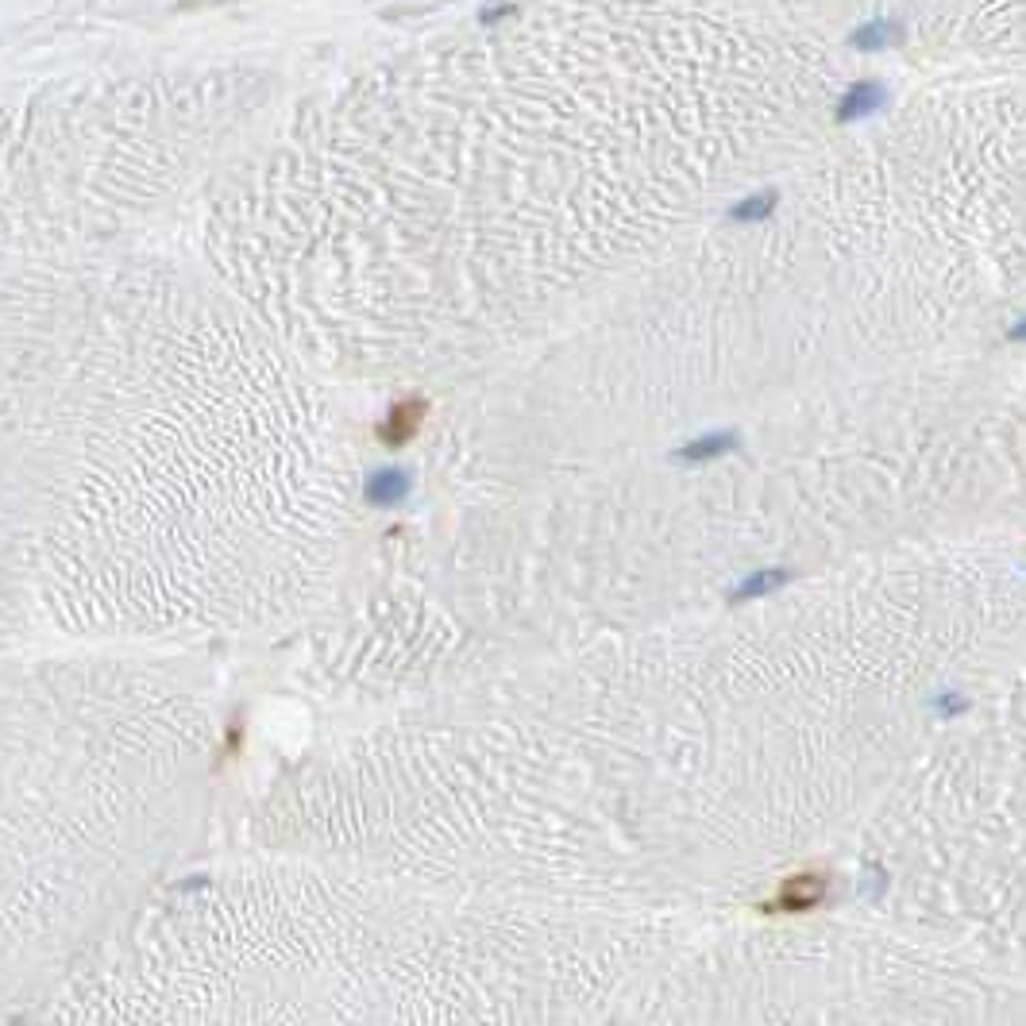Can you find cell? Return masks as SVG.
<instances>
[{"label": "cell", "mask_w": 1026, "mask_h": 1026, "mask_svg": "<svg viewBox=\"0 0 1026 1026\" xmlns=\"http://www.w3.org/2000/svg\"><path fill=\"white\" fill-rule=\"evenodd\" d=\"M772 209H776V193H756L749 201L733 205V220H764Z\"/></svg>", "instance_id": "cell-5"}, {"label": "cell", "mask_w": 1026, "mask_h": 1026, "mask_svg": "<svg viewBox=\"0 0 1026 1026\" xmlns=\"http://www.w3.org/2000/svg\"><path fill=\"white\" fill-rule=\"evenodd\" d=\"M888 101V89L880 81H857L849 85V93H841V105H837V120L841 124H857V120H868L872 112H880Z\"/></svg>", "instance_id": "cell-2"}, {"label": "cell", "mask_w": 1026, "mask_h": 1026, "mask_svg": "<svg viewBox=\"0 0 1026 1026\" xmlns=\"http://www.w3.org/2000/svg\"><path fill=\"white\" fill-rule=\"evenodd\" d=\"M726 440H729V436H722V440H714V436H710V440H699L702 448H687V452H683V456H687V459L714 456V452H722V448H726Z\"/></svg>", "instance_id": "cell-6"}, {"label": "cell", "mask_w": 1026, "mask_h": 1026, "mask_svg": "<svg viewBox=\"0 0 1026 1026\" xmlns=\"http://www.w3.org/2000/svg\"><path fill=\"white\" fill-rule=\"evenodd\" d=\"M826 899V876L822 872H799L776 891V907L780 911H807Z\"/></svg>", "instance_id": "cell-3"}, {"label": "cell", "mask_w": 1026, "mask_h": 1026, "mask_svg": "<svg viewBox=\"0 0 1026 1026\" xmlns=\"http://www.w3.org/2000/svg\"><path fill=\"white\" fill-rule=\"evenodd\" d=\"M899 39V27L895 24H888V20H876V24H864V27H857L853 35H849V43L857 47V51H884V47H891Z\"/></svg>", "instance_id": "cell-4"}, {"label": "cell", "mask_w": 1026, "mask_h": 1026, "mask_svg": "<svg viewBox=\"0 0 1026 1026\" xmlns=\"http://www.w3.org/2000/svg\"><path fill=\"white\" fill-rule=\"evenodd\" d=\"M324 475L274 340H0V633L278 602Z\"/></svg>", "instance_id": "cell-1"}, {"label": "cell", "mask_w": 1026, "mask_h": 1026, "mask_svg": "<svg viewBox=\"0 0 1026 1026\" xmlns=\"http://www.w3.org/2000/svg\"><path fill=\"white\" fill-rule=\"evenodd\" d=\"M1015 340H1026V324H1019V328H1015Z\"/></svg>", "instance_id": "cell-7"}]
</instances>
